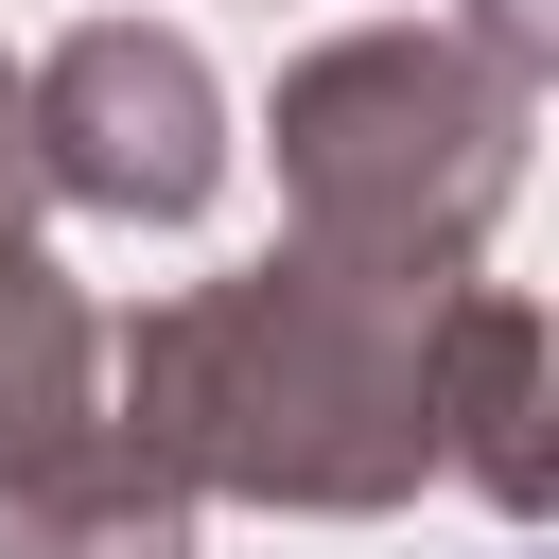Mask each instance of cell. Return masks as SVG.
I'll list each match as a JSON object with an SVG mask.
<instances>
[{
	"mask_svg": "<svg viewBox=\"0 0 559 559\" xmlns=\"http://www.w3.org/2000/svg\"><path fill=\"white\" fill-rule=\"evenodd\" d=\"M122 437L175 472V489H262V507H402L437 472V297H384L314 245H280L262 280H210V297H157L122 349Z\"/></svg>",
	"mask_w": 559,
	"mask_h": 559,
	"instance_id": "1",
	"label": "cell"
},
{
	"mask_svg": "<svg viewBox=\"0 0 559 559\" xmlns=\"http://www.w3.org/2000/svg\"><path fill=\"white\" fill-rule=\"evenodd\" d=\"M524 70L472 35H332L314 70H280V192L297 245L384 280V297H454L507 175H524Z\"/></svg>",
	"mask_w": 559,
	"mask_h": 559,
	"instance_id": "2",
	"label": "cell"
},
{
	"mask_svg": "<svg viewBox=\"0 0 559 559\" xmlns=\"http://www.w3.org/2000/svg\"><path fill=\"white\" fill-rule=\"evenodd\" d=\"M17 157H35L70 210L192 227V210H210V175H227V105H210L192 35H140V17H105V35H70V52L17 87Z\"/></svg>",
	"mask_w": 559,
	"mask_h": 559,
	"instance_id": "3",
	"label": "cell"
},
{
	"mask_svg": "<svg viewBox=\"0 0 559 559\" xmlns=\"http://www.w3.org/2000/svg\"><path fill=\"white\" fill-rule=\"evenodd\" d=\"M0 559H192V489L122 419H70L52 454L0 472Z\"/></svg>",
	"mask_w": 559,
	"mask_h": 559,
	"instance_id": "4",
	"label": "cell"
},
{
	"mask_svg": "<svg viewBox=\"0 0 559 559\" xmlns=\"http://www.w3.org/2000/svg\"><path fill=\"white\" fill-rule=\"evenodd\" d=\"M524 384H542V314H524V297H489V280H454V297H437V367H419V402H437V454H454L489 507H542Z\"/></svg>",
	"mask_w": 559,
	"mask_h": 559,
	"instance_id": "5",
	"label": "cell"
},
{
	"mask_svg": "<svg viewBox=\"0 0 559 559\" xmlns=\"http://www.w3.org/2000/svg\"><path fill=\"white\" fill-rule=\"evenodd\" d=\"M472 52H507V70L542 87V70H559V17H542V0H472Z\"/></svg>",
	"mask_w": 559,
	"mask_h": 559,
	"instance_id": "6",
	"label": "cell"
},
{
	"mask_svg": "<svg viewBox=\"0 0 559 559\" xmlns=\"http://www.w3.org/2000/svg\"><path fill=\"white\" fill-rule=\"evenodd\" d=\"M17 192H35V157H17V70H0V262L35 245V227H17Z\"/></svg>",
	"mask_w": 559,
	"mask_h": 559,
	"instance_id": "7",
	"label": "cell"
}]
</instances>
